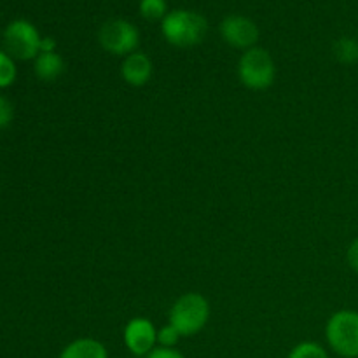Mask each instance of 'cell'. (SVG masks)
Returning <instances> with one entry per match:
<instances>
[{
	"label": "cell",
	"instance_id": "6da1fadb",
	"mask_svg": "<svg viewBox=\"0 0 358 358\" xmlns=\"http://www.w3.org/2000/svg\"><path fill=\"white\" fill-rule=\"evenodd\" d=\"M208 31V21L203 14L187 9H175L161 21V34L175 48H192L201 44Z\"/></svg>",
	"mask_w": 358,
	"mask_h": 358
},
{
	"label": "cell",
	"instance_id": "7a4b0ae2",
	"mask_svg": "<svg viewBox=\"0 0 358 358\" xmlns=\"http://www.w3.org/2000/svg\"><path fill=\"white\" fill-rule=\"evenodd\" d=\"M210 320V303L198 292H189L178 297L170 310V325H173L182 338H191L205 329Z\"/></svg>",
	"mask_w": 358,
	"mask_h": 358
},
{
	"label": "cell",
	"instance_id": "3957f363",
	"mask_svg": "<svg viewBox=\"0 0 358 358\" xmlns=\"http://www.w3.org/2000/svg\"><path fill=\"white\" fill-rule=\"evenodd\" d=\"M325 339L334 353L343 358H358V311L341 310L325 325Z\"/></svg>",
	"mask_w": 358,
	"mask_h": 358
},
{
	"label": "cell",
	"instance_id": "277c9868",
	"mask_svg": "<svg viewBox=\"0 0 358 358\" xmlns=\"http://www.w3.org/2000/svg\"><path fill=\"white\" fill-rule=\"evenodd\" d=\"M238 77L248 90H268L276 77V66L271 55L257 45L243 51L238 63Z\"/></svg>",
	"mask_w": 358,
	"mask_h": 358
},
{
	"label": "cell",
	"instance_id": "5b68a950",
	"mask_svg": "<svg viewBox=\"0 0 358 358\" xmlns=\"http://www.w3.org/2000/svg\"><path fill=\"white\" fill-rule=\"evenodd\" d=\"M42 35L37 27L27 20H14L6 27L2 34L3 51L14 59L28 62L41 55Z\"/></svg>",
	"mask_w": 358,
	"mask_h": 358
},
{
	"label": "cell",
	"instance_id": "8992f818",
	"mask_svg": "<svg viewBox=\"0 0 358 358\" xmlns=\"http://www.w3.org/2000/svg\"><path fill=\"white\" fill-rule=\"evenodd\" d=\"M98 41L107 52L126 58L131 52L138 51L140 31L131 21L115 17V20H108L107 23L101 24L100 31H98Z\"/></svg>",
	"mask_w": 358,
	"mask_h": 358
},
{
	"label": "cell",
	"instance_id": "52a82bcc",
	"mask_svg": "<svg viewBox=\"0 0 358 358\" xmlns=\"http://www.w3.org/2000/svg\"><path fill=\"white\" fill-rule=\"evenodd\" d=\"M122 339L131 355L147 357L154 348H157V329L149 318H131L126 324Z\"/></svg>",
	"mask_w": 358,
	"mask_h": 358
},
{
	"label": "cell",
	"instance_id": "ba28073f",
	"mask_svg": "<svg viewBox=\"0 0 358 358\" xmlns=\"http://www.w3.org/2000/svg\"><path fill=\"white\" fill-rule=\"evenodd\" d=\"M220 35H222L224 42L229 44L231 48L236 49H247L255 48L259 41V28L250 17L243 16V14H231L222 20L219 27Z\"/></svg>",
	"mask_w": 358,
	"mask_h": 358
},
{
	"label": "cell",
	"instance_id": "9c48e42d",
	"mask_svg": "<svg viewBox=\"0 0 358 358\" xmlns=\"http://www.w3.org/2000/svg\"><path fill=\"white\" fill-rule=\"evenodd\" d=\"M152 62L142 51L131 52L121 63V77L124 79V83H128L133 87L145 86L152 77Z\"/></svg>",
	"mask_w": 358,
	"mask_h": 358
},
{
	"label": "cell",
	"instance_id": "30bf717a",
	"mask_svg": "<svg viewBox=\"0 0 358 358\" xmlns=\"http://www.w3.org/2000/svg\"><path fill=\"white\" fill-rule=\"evenodd\" d=\"M59 358H108V352L98 339L80 338L69 343L59 353Z\"/></svg>",
	"mask_w": 358,
	"mask_h": 358
},
{
	"label": "cell",
	"instance_id": "8fae6325",
	"mask_svg": "<svg viewBox=\"0 0 358 358\" xmlns=\"http://www.w3.org/2000/svg\"><path fill=\"white\" fill-rule=\"evenodd\" d=\"M34 72L37 79L52 83L65 72V62L58 52H41L34 59Z\"/></svg>",
	"mask_w": 358,
	"mask_h": 358
},
{
	"label": "cell",
	"instance_id": "7c38bea8",
	"mask_svg": "<svg viewBox=\"0 0 358 358\" xmlns=\"http://www.w3.org/2000/svg\"><path fill=\"white\" fill-rule=\"evenodd\" d=\"M334 56L345 65L358 62V41L352 37H341L334 44Z\"/></svg>",
	"mask_w": 358,
	"mask_h": 358
},
{
	"label": "cell",
	"instance_id": "4fadbf2b",
	"mask_svg": "<svg viewBox=\"0 0 358 358\" xmlns=\"http://www.w3.org/2000/svg\"><path fill=\"white\" fill-rule=\"evenodd\" d=\"M138 10L147 21H163L168 14L166 0H140Z\"/></svg>",
	"mask_w": 358,
	"mask_h": 358
},
{
	"label": "cell",
	"instance_id": "5bb4252c",
	"mask_svg": "<svg viewBox=\"0 0 358 358\" xmlns=\"http://www.w3.org/2000/svg\"><path fill=\"white\" fill-rule=\"evenodd\" d=\"M16 77V59H14L13 56L7 55V52L0 48V90H6V87L13 86Z\"/></svg>",
	"mask_w": 358,
	"mask_h": 358
},
{
	"label": "cell",
	"instance_id": "9a60e30c",
	"mask_svg": "<svg viewBox=\"0 0 358 358\" xmlns=\"http://www.w3.org/2000/svg\"><path fill=\"white\" fill-rule=\"evenodd\" d=\"M287 358H331L327 350L315 341H304L294 346Z\"/></svg>",
	"mask_w": 358,
	"mask_h": 358
},
{
	"label": "cell",
	"instance_id": "2e32d148",
	"mask_svg": "<svg viewBox=\"0 0 358 358\" xmlns=\"http://www.w3.org/2000/svg\"><path fill=\"white\" fill-rule=\"evenodd\" d=\"M180 332L173 327V325H164L157 331V346H163V348H175L180 341Z\"/></svg>",
	"mask_w": 358,
	"mask_h": 358
},
{
	"label": "cell",
	"instance_id": "e0dca14e",
	"mask_svg": "<svg viewBox=\"0 0 358 358\" xmlns=\"http://www.w3.org/2000/svg\"><path fill=\"white\" fill-rule=\"evenodd\" d=\"M14 119V105L3 94H0V131L9 128Z\"/></svg>",
	"mask_w": 358,
	"mask_h": 358
},
{
	"label": "cell",
	"instance_id": "ac0fdd59",
	"mask_svg": "<svg viewBox=\"0 0 358 358\" xmlns=\"http://www.w3.org/2000/svg\"><path fill=\"white\" fill-rule=\"evenodd\" d=\"M145 358H185V357L182 355L177 348H163V346H157V348H154Z\"/></svg>",
	"mask_w": 358,
	"mask_h": 358
},
{
	"label": "cell",
	"instance_id": "d6986e66",
	"mask_svg": "<svg viewBox=\"0 0 358 358\" xmlns=\"http://www.w3.org/2000/svg\"><path fill=\"white\" fill-rule=\"evenodd\" d=\"M346 259H348V264L353 271L358 273V238L352 241V245L348 247V252H346Z\"/></svg>",
	"mask_w": 358,
	"mask_h": 358
},
{
	"label": "cell",
	"instance_id": "ffe728a7",
	"mask_svg": "<svg viewBox=\"0 0 358 358\" xmlns=\"http://www.w3.org/2000/svg\"><path fill=\"white\" fill-rule=\"evenodd\" d=\"M41 52H56V41L52 37H42Z\"/></svg>",
	"mask_w": 358,
	"mask_h": 358
},
{
	"label": "cell",
	"instance_id": "44dd1931",
	"mask_svg": "<svg viewBox=\"0 0 358 358\" xmlns=\"http://www.w3.org/2000/svg\"><path fill=\"white\" fill-rule=\"evenodd\" d=\"M0 38H2V35H0Z\"/></svg>",
	"mask_w": 358,
	"mask_h": 358
}]
</instances>
